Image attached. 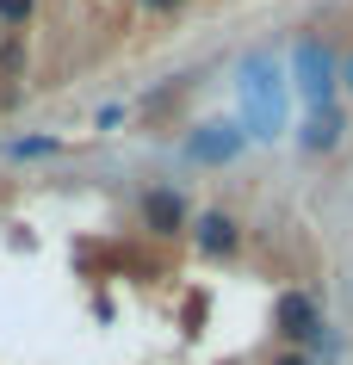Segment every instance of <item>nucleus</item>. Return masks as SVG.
I'll return each mask as SVG.
<instances>
[{
  "mask_svg": "<svg viewBox=\"0 0 353 365\" xmlns=\"http://www.w3.org/2000/svg\"><path fill=\"white\" fill-rule=\"evenodd\" d=\"M242 136H279L285 130V68L273 56H248L242 62Z\"/></svg>",
  "mask_w": 353,
  "mask_h": 365,
  "instance_id": "obj_1",
  "label": "nucleus"
},
{
  "mask_svg": "<svg viewBox=\"0 0 353 365\" xmlns=\"http://www.w3.org/2000/svg\"><path fill=\"white\" fill-rule=\"evenodd\" d=\"M292 75H297V93L310 99V112H329V99H334V87H341V62L329 56V43H316V38H304L297 43V56H292Z\"/></svg>",
  "mask_w": 353,
  "mask_h": 365,
  "instance_id": "obj_2",
  "label": "nucleus"
},
{
  "mask_svg": "<svg viewBox=\"0 0 353 365\" xmlns=\"http://www.w3.org/2000/svg\"><path fill=\"white\" fill-rule=\"evenodd\" d=\"M248 149V136H242V124H198L193 136H186V161H198V168H230L235 155Z\"/></svg>",
  "mask_w": 353,
  "mask_h": 365,
  "instance_id": "obj_3",
  "label": "nucleus"
},
{
  "mask_svg": "<svg viewBox=\"0 0 353 365\" xmlns=\"http://www.w3.org/2000/svg\"><path fill=\"white\" fill-rule=\"evenodd\" d=\"M143 230L149 235H180L186 230V198L174 186H149L143 192Z\"/></svg>",
  "mask_w": 353,
  "mask_h": 365,
  "instance_id": "obj_4",
  "label": "nucleus"
},
{
  "mask_svg": "<svg viewBox=\"0 0 353 365\" xmlns=\"http://www.w3.org/2000/svg\"><path fill=\"white\" fill-rule=\"evenodd\" d=\"M273 322H279V334H292V341H316V334H322V309H316L304 291H285L273 304Z\"/></svg>",
  "mask_w": 353,
  "mask_h": 365,
  "instance_id": "obj_5",
  "label": "nucleus"
},
{
  "mask_svg": "<svg viewBox=\"0 0 353 365\" xmlns=\"http://www.w3.org/2000/svg\"><path fill=\"white\" fill-rule=\"evenodd\" d=\"M235 242H242V230H235V217H223V211H205L193 223V248L211 254V260L217 254H235Z\"/></svg>",
  "mask_w": 353,
  "mask_h": 365,
  "instance_id": "obj_6",
  "label": "nucleus"
},
{
  "mask_svg": "<svg viewBox=\"0 0 353 365\" xmlns=\"http://www.w3.org/2000/svg\"><path fill=\"white\" fill-rule=\"evenodd\" d=\"M341 143V118L334 112H316L310 124H304V149H334Z\"/></svg>",
  "mask_w": 353,
  "mask_h": 365,
  "instance_id": "obj_7",
  "label": "nucleus"
},
{
  "mask_svg": "<svg viewBox=\"0 0 353 365\" xmlns=\"http://www.w3.org/2000/svg\"><path fill=\"white\" fill-rule=\"evenodd\" d=\"M56 149H62L56 136H13V143H6L13 161H38V155H56Z\"/></svg>",
  "mask_w": 353,
  "mask_h": 365,
  "instance_id": "obj_8",
  "label": "nucleus"
},
{
  "mask_svg": "<svg viewBox=\"0 0 353 365\" xmlns=\"http://www.w3.org/2000/svg\"><path fill=\"white\" fill-rule=\"evenodd\" d=\"M31 13H38V0H0V25H13V31H19Z\"/></svg>",
  "mask_w": 353,
  "mask_h": 365,
  "instance_id": "obj_9",
  "label": "nucleus"
},
{
  "mask_svg": "<svg viewBox=\"0 0 353 365\" xmlns=\"http://www.w3.org/2000/svg\"><path fill=\"white\" fill-rule=\"evenodd\" d=\"M334 81H341V87H347V93H353V56L341 62V75H334Z\"/></svg>",
  "mask_w": 353,
  "mask_h": 365,
  "instance_id": "obj_10",
  "label": "nucleus"
},
{
  "mask_svg": "<svg viewBox=\"0 0 353 365\" xmlns=\"http://www.w3.org/2000/svg\"><path fill=\"white\" fill-rule=\"evenodd\" d=\"M143 6H149V13H174L180 0H143Z\"/></svg>",
  "mask_w": 353,
  "mask_h": 365,
  "instance_id": "obj_11",
  "label": "nucleus"
},
{
  "mask_svg": "<svg viewBox=\"0 0 353 365\" xmlns=\"http://www.w3.org/2000/svg\"><path fill=\"white\" fill-rule=\"evenodd\" d=\"M279 365H316V359H310V353H285Z\"/></svg>",
  "mask_w": 353,
  "mask_h": 365,
  "instance_id": "obj_12",
  "label": "nucleus"
}]
</instances>
